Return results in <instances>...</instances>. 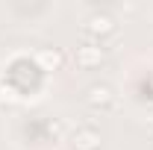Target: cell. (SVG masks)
Masks as SVG:
<instances>
[{"label": "cell", "mask_w": 153, "mask_h": 150, "mask_svg": "<svg viewBox=\"0 0 153 150\" xmlns=\"http://www.w3.org/2000/svg\"><path fill=\"white\" fill-rule=\"evenodd\" d=\"M71 150H100V132L94 127H76L71 132Z\"/></svg>", "instance_id": "cell-1"}, {"label": "cell", "mask_w": 153, "mask_h": 150, "mask_svg": "<svg viewBox=\"0 0 153 150\" xmlns=\"http://www.w3.org/2000/svg\"><path fill=\"white\" fill-rule=\"evenodd\" d=\"M82 30H85L88 36H112L115 33V18L106 15V12H94V15L85 18Z\"/></svg>", "instance_id": "cell-2"}, {"label": "cell", "mask_w": 153, "mask_h": 150, "mask_svg": "<svg viewBox=\"0 0 153 150\" xmlns=\"http://www.w3.org/2000/svg\"><path fill=\"white\" fill-rule=\"evenodd\" d=\"M74 62L79 68H97L103 62V47L100 44H79L74 50Z\"/></svg>", "instance_id": "cell-3"}, {"label": "cell", "mask_w": 153, "mask_h": 150, "mask_svg": "<svg viewBox=\"0 0 153 150\" xmlns=\"http://www.w3.org/2000/svg\"><path fill=\"white\" fill-rule=\"evenodd\" d=\"M85 100H88V106H94V109H106V106L115 103V94H112L109 85L97 82V85H91V88L85 91Z\"/></svg>", "instance_id": "cell-4"}, {"label": "cell", "mask_w": 153, "mask_h": 150, "mask_svg": "<svg viewBox=\"0 0 153 150\" xmlns=\"http://www.w3.org/2000/svg\"><path fill=\"white\" fill-rule=\"evenodd\" d=\"M62 62H65V56L59 53L56 47H41V50H36V65L41 68V71H59L62 68Z\"/></svg>", "instance_id": "cell-5"}, {"label": "cell", "mask_w": 153, "mask_h": 150, "mask_svg": "<svg viewBox=\"0 0 153 150\" xmlns=\"http://www.w3.org/2000/svg\"><path fill=\"white\" fill-rule=\"evenodd\" d=\"M0 103H9V106H15V103H21V91L15 88V85H0Z\"/></svg>", "instance_id": "cell-6"}]
</instances>
